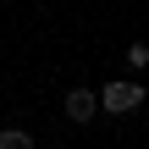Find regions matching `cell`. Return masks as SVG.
I'll return each mask as SVG.
<instances>
[{
  "label": "cell",
  "instance_id": "6da1fadb",
  "mask_svg": "<svg viewBox=\"0 0 149 149\" xmlns=\"http://www.w3.org/2000/svg\"><path fill=\"white\" fill-rule=\"evenodd\" d=\"M138 100H144V88H138V83H111V88H100V111H116V116H122V111H133Z\"/></svg>",
  "mask_w": 149,
  "mask_h": 149
},
{
  "label": "cell",
  "instance_id": "3957f363",
  "mask_svg": "<svg viewBox=\"0 0 149 149\" xmlns=\"http://www.w3.org/2000/svg\"><path fill=\"white\" fill-rule=\"evenodd\" d=\"M0 149H33V133H22V127H0Z\"/></svg>",
  "mask_w": 149,
  "mask_h": 149
},
{
  "label": "cell",
  "instance_id": "7a4b0ae2",
  "mask_svg": "<svg viewBox=\"0 0 149 149\" xmlns=\"http://www.w3.org/2000/svg\"><path fill=\"white\" fill-rule=\"evenodd\" d=\"M94 116H100V94H94V88H66V122L83 127V122H94Z\"/></svg>",
  "mask_w": 149,
  "mask_h": 149
}]
</instances>
